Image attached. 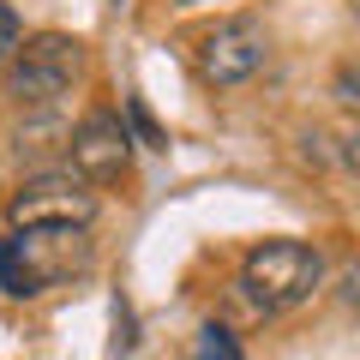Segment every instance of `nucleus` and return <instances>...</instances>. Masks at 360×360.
Masks as SVG:
<instances>
[{
    "label": "nucleus",
    "mask_w": 360,
    "mask_h": 360,
    "mask_svg": "<svg viewBox=\"0 0 360 360\" xmlns=\"http://www.w3.org/2000/svg\"><path fill=\"white\" fill-rule=\"evenodd\" d=\"M127 115H132V127L144 132V144H162V132H156V120L144 115V103H127Z\"/></svg>",
    "instance_id": "9d476101"
},
{
    "label": "nucleus",
    "mask_w": 360,
    "mask_h": 360,
    "mask_svg": "<svg viewBox=\"0 0 360 360\" xmlns=\"http://www.w3.org/2000/svg\"><path fill=\"white\" fill-rule=\"evenodd\" d=\"M90 264L84 229H13L0 240V288L13 300H30L42 288H54L60 276Z\"/></svg>",
    "instance_id": "f257e3e1"
},
{
    "label": "nucleus",
    "mask_w": 360,
    "mask_h": 360,
    "mask_svg": "<svg viewBox=\"0 0 360 360\" xmlns=\"http://www.w3.org/2000/svg\"><path fill=\"white\" fill-rule=\"evenodd\" d=\"M354 13H360V0H354Z\"/></svg>",
    "instance_id": "ddd939ff"
},
{
    "label": "nucleus",
    "mask_w": 360,
    "mask_h": 360,
    "mask_svg": "<svg viewBox=\"0 0 360 360\" xmlns=\"http://www.w3.org/2000/svg\"><path fill=\"white\" fill-rule=\"evenodd\" d=\"M324 283V258L307 240H258L240 264V288L258 312H288Z\"/></svg>",
    "instance_id": "f03ea898"
},
{
    "label": "nucleus",
    "mask_w": 360,
    "mask_h": 360,
    "mask_svg": "<svg viewBox=\"0 0 360 360\" xmlns=\"http://www.w3.org/2000/svg\"><path fill=\"white\" fill-rule=\"evenodd\" d=\"M336 103H348V108H360V54H354V60H342V66H336Z\"/></svg>",
    "instance_id": "1a4fd4ad"
},
{
    "label": "nucleus",
    "mask_w": 360,
    "mask_h": 360,
    "mask_svg": "<svg viewBox=\"0 0 360 360\" xmlns=\"http://www.w3.org/2000/svg\"><path fill=\"white\" fill-rule=\"evenodd\" d=\"M264 54H270V37H264V25H258V18H217V25L198 37L193 66H198V78H205V84L234 90V84H246V78L264 66Z\"/></svg>",
    "instance_id": "39448f33"
},
{
    "label": "nucleus",
    "mask_w": 360,
    "mask_h": 360,
    "mask_svg": "<svg viewBox=\"0 0 360 360\" xmlns=\"http://www.w3.org/2000/svg\"><path fill=\"white\" fill-rule=\"evenodd\" d=\"M342 295H348V307H354V319H360V264L348 270V283H342Z\"/></svg>",
    "instance_id": "f8f14e48"
},
{
    "label": "nucleus",
    "mask_w": 360,
    "mask_h": 360,
    "mask_svg": "<svg viewBox=\"0 0 360 360\" xmlns=\"http://www.w3.org/2000/svg\"><path fill=\"white\" fill-rule=\"evenodd\" d=\"M18 42H25V18H18L13 6L0 0V66L13 60V49H18Z\"/></svg>",
    "instance_id": "6e6552de"
},
{
    "label": "nucleus",
    "mask_w": 360,
    "mask_h": 360,
    "mask_svg": "<svg viewBox=\"0 0 360 360\" xmlns=\"http://www.w3.org/2000/svg\"><path fill=\"white\" fill-rule=\"evenodd\" d=\"M342 162H348V168L360 174V120H354V127L342 132Z\"/></svg>",
    "instance_id": "9b49d317"
},
{
    "label": "nucleus",
    "mask_w": 360,
    "mask_h": 360,
    "mask_svg": "<svg viewBox=\"0 0 360 360\" xmlns=\"http://www.w3.org/2000/svg\"><path fill=\"white\" fill-rule=\"evenodd\" d=\"M186 360H246V354H240V342H234V330L205 324V330L193 336V348H186Z\"/></svg>",
    "instance_id": "0eeeda50"
},
{
    "label": "nucleus",
    "mask_w": 360,
    "mask_h": 360,
    "mask_svg": "<svg viewBox=\"0 0 360 360\" xmlns=\"http://www.w3.org/2000/svg\"><path fill=\"white\" fill-rule=\"evenodd\" d=\"M96 217V193L84 174H37L6 198V222L13 229H90Z\"/></svg>",
    "instance_id": "20e7f679"
},
{
    "label": "nucleus",
    "mask_w": 360,
    "mask_h": 360,
    "mask_svg": "<svg viewBox=\"0 0 360 360\" xmlns=\"http://www.w3.org/2000/svg\"><path fill=\"white\" fill-rule=\"evenodd\" d=\"M84 72V42L66 37V30H42V37H25L6 60V96L18 108H49L60 103L66 90Z\"/></svg>",
    "instance_id": "7ed1b4c3"
},
{
    "label": "nucleus",
    "mask_w": 360,
    "mask_h": 360,
    "mask_svg": "<svg viewBox=\"0 0 360 360\" xmlns=\"http://www.w3.org/2000/svg\"><path fill=\"white\" fill-rule=\"evenodd\" d=\"M66 150H72V174H84L90 186L120 180L127 162H132V139H127V127H120V115H108V108H90V115L72 127Z\"/></svg>",
    "instance_id": "423d86ee"
}]
</instances>
